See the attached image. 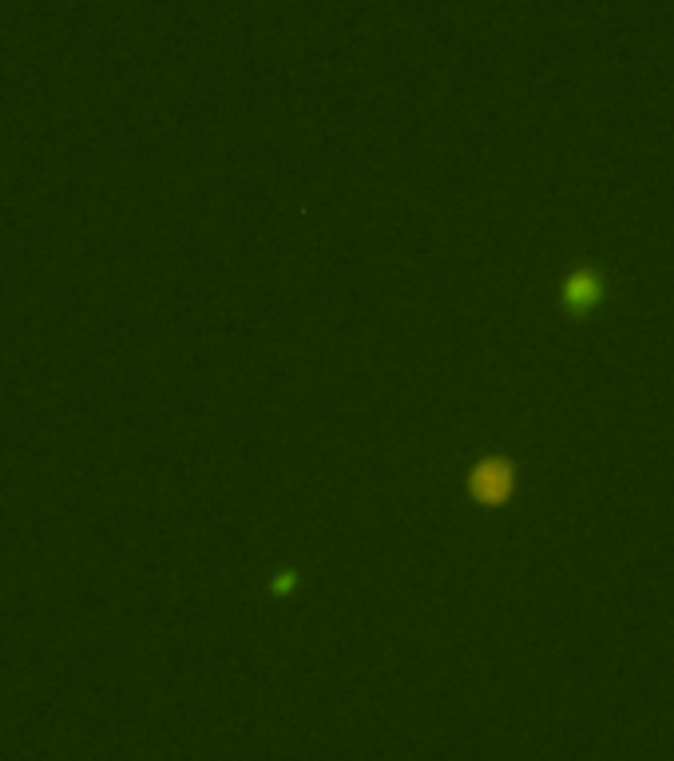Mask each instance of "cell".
Masks as SVG:
<instances>
[{
  "label": "cell",
  "mask_w": 674,
  "mask_h": 761,
  "mask_svg": "<svg viewBox=\"0 0 674 761\" xmlns=\"http://www.w3.org/2000/svg\"><path fill=\"white\" fill-rule=\"evenodd\" d=\"M512 484H516V476H512V464H504V460H488V464H480L476 476H472V492H476L484 504H500V500L512 492Z\"/></svg>",
  "instance_id": "obj_1"
},
{
  "label": "cell",
  "mask_w": 674,
  "mask_h": 761,
  "mask_svg": "<svg viewBox=\"0 0 674 761\" xmlns=\"http://www.w3.org/2000/svg\"><path fill=\"white\" fill-rule=\"evenodd\" d=\"M599 298H603V278H599L595 270H579V274H571L567 286H563V302H567V310H575V314L591 310Z\"/></svg>",
  "instance_id": "obj_2"
}]
</instances>
